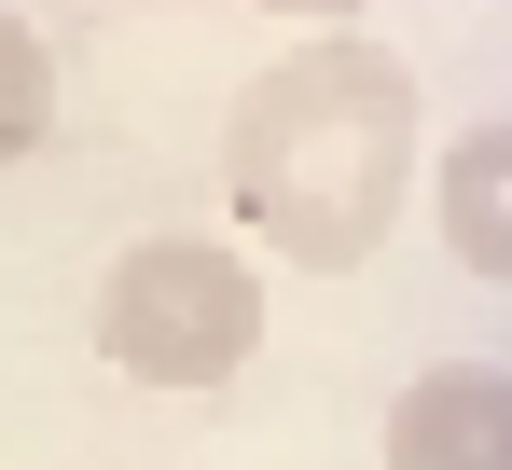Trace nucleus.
Segmentation results:
<instances>
[{
  "instance_id": "2",
  "label": "nucleus",
  "mask_w": 512,
  "mask_h": 470,
  "mask_svg": "<svg viewBox=\"0 0 512 470\" xmlns=\"http://www.w3.org/2000/svg\"><path fill=\"white\" fill-rule=\"evenodd\" d=\"M263 346V263L236 235H139L97 277V360L125 388H236Z\"/></svg>"
},
{
  "instance_id": "3",
  "label": "nucleus",
  "mask_w": 512,
  "mask_h": 470,
  "mask_svg": "<svg viewBox=\"0 0 512 470\" xmlns=\"http://www.w3.org/2000/svg\"><path fill=\"white\" fill-rule=\"evenodd\" d=\"M388 470H512V360H429V374H402Z\"/></svg>"
},
{
  "instance_id": "1",
  "label": "nucleus",
  "mask_w": 512,
  "mask_h": 470,
  "mask_svg": "<svg viewBox=\"0 0 512 470\" xmlns=\"http://www.w3.org/2000/svg\"><path fill=\"white\" fill-rule=\"evenodd\" d=\"M416 70L360 28H305L277 70L236 83V125H222V194L236 222L291 263V277H346L374 263L402 222V180H416Z\"/></svg>"
},
{
  "instance_id": "6",
  "label": "nucleus",
  "mask_w": 512,
  "mask_h": 470,
  "mask_svg": "<svg viewBox=\"0 0 512 470\" xmlns=\"http://www.w3.org/2000/svg\"><path fill=\"white\" fill-rule=\"evenodd\" d=\"M263 14H291V28H346L360 0H263Z\"/></svg>"
},
{
  "instance_id": "4",
  "label": "nucleus",
  "mask_w": 512,
  "mask_h": 470,
  "mask_svg": "<svg viewBox=\"0 0 512 470\" xmlns=\"http://www.w3.org/2000/svg\"><path fill=\"white\" fill-rule=\"evenodd\" d=\"M429 222H443V249H457L485 291H512V111H485V125L443 139V166H429Z\"/></svg>"
},
{
  "instance_id": "5",
  "label": "nucleus",
  "mask_w": 512,
  "mask_h": 470,
  "mask_svg": "<svg viewBox=\"0 0 512 470\" xmlns=\"http://www.w3.org/2000/svg\"><path fill=\"white\" fill-rule=\"evenodd\" d=\"M56 139V42L28 14H0V166H28Z\"/></svg>"
}]
</instances>
